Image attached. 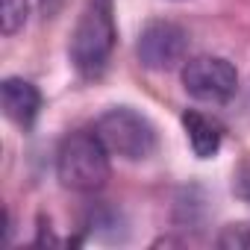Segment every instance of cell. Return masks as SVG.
Segmentation results:
<instances>
[{
  "label": "cell",
  "mask_w": 250,
  "mask_h": 250,
  "mask_svg": "<svg viewBox=\"0 0 250 250\" xmlns=\"http://www.w3.org/2000/svg\"><path fill=\"white\" fill-rule=\"evenodd\" d=\"M115 42H118V27L112 0H85L71 36V62L77 74L85 80H97L112 59Z\"/></svg>",
  "instance_id": "1"
},
{
  "label": "cell",
  "mask_w": 250,
  "mask_h": 250,
  "mask_svg": "<svg viewBox=\"0 0 250 250\" xmlns=\"http://www.w3.org/2000/svg\"><path fill=\"white\" fill-rule=\"evenodd\" d=\"M109 150L94 130L71 133L56 153V174L65 188L91 194L100 191L109 180Z\"/></svg>",
  "instance_id": "2"
},
{
  "label": "cell",
  "mask_w": 250,
  "mask_h": 250,
  "mask_svg": "<svg viewBox=\"0 0 250 250\" xmlns=\"http://www.w3.org/2000/svg\"><path fill=\"white\" fill-rule=\"evenodd\" d=\"M94 133L100 136V142L112 156L130 159V162L147 159L156 150V127L130 106H115L103 112L94 124Z\"/></svg>",
  "instance_id": "3"
},
{
  "label": "cell",
  "mask_w": 250,
  "mask_h": 250,
  "mask_svg": "<svg viewBox=\"0 0 250 250\" xmlns=\"http://www.w3.org/2000/svg\"><path fill=\"white\" fill-rule=\"evenodd\" d=\"M183 85L200 103H229L238 91V71L224 56H194L183 65Z\"/></svg>",
  "instance_id": "4"
},
{
  "label": "cell",
  "mask_w": 250,
  "mask_h": 250,
  "mask_svg": "<svg viewBox=\"0 0 250 250\" xmlns=\"http://www.w3.org/2000/svg\"><path fill=\"white\" fill-rule=\"evenodd\" d=\"M139 62L150 71H171L186 62L188 33L174 21H150L139 36Z\"/></svg>",
  "instance_id": "5"
},
{
  "label": "cell",
  "mask_w": 250,
  "mask_h": 250,
  "mask_svg": "<svg viewBox=\"0 0 250 250\" xmlns=\"http://www.w3.org/2000/svg\"><path fill=\"white\" fill-rule=\"evenodd\" d=\"M0 100H3V112L9 121H15L18 127L30 130L39 112H42V91L21 77H9L0 83Z\"/></svg>",
  "instance_id": "6"
},
{
  "label": "cell",
  "mask_w": 250,
  "mask_h": 250,
  "mask_svg": "<svg viewBox=\"0 0 250 250\" xmlns=\"http://www.w3.org/2000/svg\"><path fill=\"white\" fill-rule=\"evenodd\" d=\"M183 127H186L188 145H191V150H194L197 159H212L221 150V145H224V127L215 118H209V115H203L197 109H188V112H183Z\"/></svg>",
  "instance_id": "7"
},
{
  "label": "cell",
  "mask_w": 250,
  "mask_h": 250,
  "mask_svg": "<svg viewBox=\"0 0 250 250\" xmlns=\"http://www.w3.org/2000/svg\"><path fill=\"white\" fill-rule=\"evenodd\" d=\"M30 15V0H0V30L3 36H15Z\"/></svg>",
  "instance_id": "8"
},
{
  "label": "cell",
  "mask_w": 250,
  "mask_h": 250,
  "mask_svg": "<svg viewBox=\"0 0 250 250\" xmlns=\"http://www.w3.org/2000/svg\"><path fill=\"white\" fill-rule=\"evenodd\" d=\"M218 247L224 250H250V224H229L218 235Z\"/></svg>",
  "instance_id": "9"
},
{
  "label": "cell",
  "mask_w": 250,
  "mask_h": 250,
  "mask_svg": "<svg viewBox=\"0 0 250 250\" xmlns=\"http://www.w3.org/2000/svg\"><path fill=\"white\" fill-rule=\"evenodd\" d=\"M232 191H235L241 200L250 203V162H241V165H238V171H235V177H232Z\"/></svg>",
  "instance_id": "10"
},
{
  "label": "cell",
  "mask_w": 250,
  "mask_h": 250,
  "mask_svg": "<svg viewBox=\"0 0 250 250\" xmlns=\"http://www.w3.org/2000/svg\"><path fill=\"white\" fill-rule=\"evenodd\" d=\"M42 3H44V12H53L59 6V0H42Z\"/></svg>",
  "instance_id": "11"
}]
</instances>
